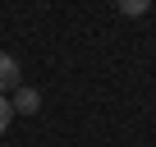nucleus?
<instances>
[{
  "label": "nucleus",
  "mask_w": 156,
  "mask_h": 147,
  "mask_svg": "<svg viewBox=\"0 0 156 147\" xmlns=\"http://www.w3.org/2000/svg\"><path fill=\"white\" fill-rule=\"evenodd\" d=\"M37 101H41V97H37V88H19V97H14V115H32V110H37Z\"/></svg>",
  "instance_id": "2"
},
{
  "label": "nucleus",
  "mask_w": 156,
  "mask_h": 147,
  "mask_svg": "<svg viewBox=\"0 0 156 147\" xmlns=\"http://www.w3.org/2000/svg\"><path fill=\"white\" fill-rule=\"evenodd\" d=\"M9 120H14V101H9V97H0V133L9 129Z\"/></svg>",
  "instance_id": "4"
},
{
  "label": "nucleus",
  "mask_w": 156,
  "mask_h": 147,
  "mask_svg": "<svg viewBox=\"0 0 156 147\" xmlns=\"http://www.w3.org/2000/svg\"><path fill=\"white\" fill-rule=\"evenodd\" d=\"M19 88H23V74H19V60L0 51V97H5V92H19Z\"/></svg>",
  "instance_id": "1"
},
{
  "label": "nucleus",
  "mask_w": 156,
  "mask_h": 147,
  "mask_svg": "<svg viewBox=\"0 0 156 147\" xmlns=\"http://www.w3.org/2000/svg\"><path fill=\"white\" fill-rule=\"evenodd\" d=\"M115 9H119V14H129V19H138V14H147V9H151V0H115Z\"/></svg>",
  "instance_id": "3"
}]
</instances>
